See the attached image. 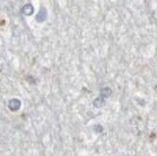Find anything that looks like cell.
<instances>
[{"label": "cell", "mask_w": 157, "mask_h": 156, "mask_svg": "<svg viewBox=\"0 0 157 156\" xmlns=\"http://www.w3.org/2000/svg\"><path fill=\"white\" fill-rule=\"evenodd\" d=\"M21 106V102H20L19 99H17V98H14V99H11L10 102H9V109L11 111H17Z\"/></svg>", "instance_id": "6da1fadb"}, {"label": "cell", "mask_w": 157, "mask_h": 156, "mask_svg": "<svg viewBox=\"0 0 157 156\" xmlns=\"http://www.w3.org/2000/svg\"><path fill=\"white\" fill-rule=\"evenodd\" d=\"M47 17V13H46V10H45L44 8H41L40 12L37 14V16H36V20H37L38 22H44L45 19H46Z\"/></svg>", "instance_id": "7a4b0ae2"}, {"label": "cell", "mask_w": 157, "mask_h": 156, "mask_svg": "<svg viewBox=\"0 0 157 156\" xmlns=\"http://www.w3.org/2000/svg\"><path fill=\"white\" fill-rule=\"evenodd\" d=\"M22 13L25 16H31V14H33V13H34V7H33V5L30 4V3L24 5L22 8Z\"/></svg>", "instance_id": "3957f363"}, {"label": "cell", "mask_w": 157, "mask_h": 156, "mask_svg": "<svg viewBox=\"0 0 157 156\" xmlns=\"http://www.w3.org/2000/svg\"><path fill=\"white\" fill-rule=\"evenodd\" d=\"M112 95V90H111L109 87H105V88H102L100 90V95L102 98H107L109 97L110 95Z\"/></svg>", "instance_id": "277c9868"}, {"label": "cell", "mask_w": 157, "mask_h": 156, "mask_svg": "<svg viewBox=\"0 0 157 156\" xmlns=\"http://www.w3.org/2000/svg\"><path fill=\"white\" fill-rule=\"evenodd\" d=\"M104 98H102L101 97H98V98H95V100H93V106L95 108H100L104 105Z\"/></svg>", "instance_id": "5b68a950"}, {"label": "cell", "mask_w": 157, "mask_h": 156, "mask_svg": "<svg viewBox=\"0 0 157 156\" xmlns=\"http://www.w3.org/2000/svg\"><path fill=\"white\" fill-rule=\"evenodd\" d=\"M93 130H95L96 133H100V132L103 131V127H102L100 124H95V126H93Z\"/></svg>", "instance_id": "8992f818"}]
</instances>
